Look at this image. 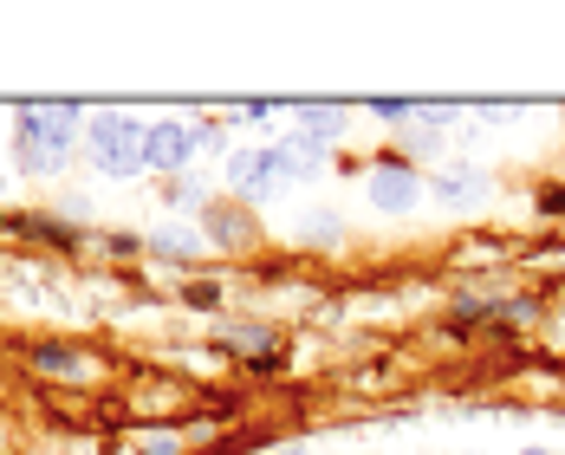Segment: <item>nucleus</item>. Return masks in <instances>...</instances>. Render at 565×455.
Wrapping results in <instances>:
<instances>
[{"instance_id":"obj_1","label":"nucleus","mask_w":565,"mask_h":455,"mask_svg":"<svg viewBox=\"0 0 565 455\" xmlns=\"http://www.w3.org/2000/svg\"><path fill=\"white\" fill-rule=\"evenodd\" d=\"M78 124H85L78 105H33V112H20V163L33 176H53L65 163V150H72Z\"/></svg>"},{"instance_id":"obj_2","label":"nucleus","mask_w":565,"mask_h":455,"mask_svg":"<svg viewBox=\"0 0 565 455\" xmlns=\"http://www.w3.org/2000/svg\"><path fill=\"white\" fill-rule=\"evenodd\" d=\"M85 144H92V163L105 176H137L143 170V124L124 112H98L85 124Z\"/></svg>"},{"instance_id":"obj_3","label":"nucleus","mask_w":565,"mask_h":455,"mask_svg":"<svg viewBox=\"0 0 565 455\" xmlns=\"http://www.w3.org/2000/svg\"><path fill=\"white\" fill-rule=\"evenodd\" d=\"M195 150H202V144H195L189 124H150V130H143V170L175 176V170H189Z\"/></svg>"},{"instance_id":"obj_4","label":"nucleus","mask_w":565,"mask_h":455,"mask_svg":"<svg viewBox=\"0 0 565 455\" xmlns=\"http://www.w3.org/2000/svg\"><path fill=\"white\" fill-rule=\"evenodd\" d=\"M364 189H371L377 209H409V202H423V176L403 170V163H377V170L364 176Z\"/></svg>"},{"instance_id":"obj_5","label":"nucleus","mask_w":565,"mask_h":455,"mask_svg":"<svg viewBox=\"0 0 565 455\" xmlns=\"http://www.w3.org/2000/svg\"><path fill=\"white\" fill-rule=\"evenodd\" d=\"M227 176H234V189H241V195H254V202L280 182V170H274V150H234Z\"/></svg>"},{"instance_id":"obj_6","label":"nucleus","mask_w":565,"mask_h":455,"mask_svg":"<svg viewBox=\"0 0 565 455\" xmlns=\"http://www.w3.org/2000/svg\"><path fill=\"white\" fill-rule=\"evenodd\" d=\"M319 163H326L319 137H286V144H274V170H280V182L286 176H312Z\"/></svg>"},{"instance_id":"obj_7","label":"nucleus","mask_w":565,"mask_h":455,"mask_svg":"<svg viewBox=\"0 0 565 455\" xmlns=\"http://www.w3.org/2000/svg\"><path fill=\"white\" fill-rule=\"evenodd\" d=\"M150 247L157 254H175V261H195L202 254V234H189V228H150Z\"/></svg>"},{"instance_id":"obj_8","label":"nucleus","mask_w":565,"mask_h":455,"mask_svg":"<svg viewBox=\"0 0 565 455\" xmlns=\"http://www.w3.org/2000/svg\"><path fill=\"white\" fill-rule=\"evenodd\" d=\"M33 364H40V371H53V378H85V364H78V351H72V345H40V351H33Z\"/></svg>"},{"instance_id":"obj_9","label":"nucleus","mask_w":565,"mask_h":455,"mask_svg":"<svg viewBox=\"0 0 565 455\" xmlns=\"http://www.w3.org/2000/svg\"><path fill=\"white\" fill-rule=\"evenodd\" d=\"M299 130H306V137H339L344 112H332V105H299Z\"/></svg>"},{"instance_id":"obj_10","label":"nucleus","mask_w":565,"mask_h":455,"mask_svg":"<svg viewBox=\"0 0 565 455\" xmlns=\"http://www.w3.org/2000/svg\"><path fill=\"white\" fill-rule=\"evenodd\" d=\"M436 195H443V202H468V195H481V176H443Z\"/></svg>"},{"instance_id":"obj_11","label":"nucleus","mask_w":565,"mask_h":455,"mask_svg":"<svg viewBox=\"0 0 565 455\" xmlns=\"http://www.w3.org/2000/svg\"><path fill=\"white\" fill-rule=\"evenodd\" d=\"M182 449V436H170V430H143L137 436V455H175Z\"/></svg>"},{"instance_id":"obj_12","label":"nucleus","mask_w":565,"mask_h":455,"mask_svg":"<svg viewBox=\"0 0 565 455\" xmlns=\"http://www.w3.org/2000/svg\"><path fill=\"white\" fill-rule=\"evenodd\" d=\"M280 455H319V449H280Z\"/></svg>"},{"instance_id":"obj_13","label":"nucleus","mask_w":565,"mask_h":455,"mask_svg":"<svg viewBox=\"0 0 565 455\" xmlns=\"http://www.w3.org/2000/svg\"><path fill=\"white\" fill-rule=\"evenodd\" d=\"M520 455H553V449H520Z\"/></svg>"}]
</instances>
